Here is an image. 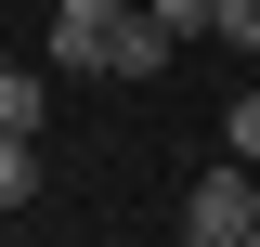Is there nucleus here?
I'll list each match as a JSON object with an SVG mask.
<instances>
[{"mask_svg": "<svg viewBox=\"0 0 260 247\" xmlns=\"http://www.w3.org/2000/svg\"><path fill=\"white\" fill-rule=\"evenodd\" d=\"M247 221H260V169H247V156H221V169H195V182H182V234L234 247Z\"/></svg>", "mask_w": 260, "mask_h": 247, "instance_id": "1", "label": "nucleus"}, {"mask_svg": "<svg viewBox=\"0 0 260 247\" xmlns=\"http://www.w3.org/2000/svg\"><path fill=\"white\" fill-rule=\"evenodd\" d=\"M156 65H169V26H156V13H143V0H130L117 26H104L91 52H78V78H156Z\"/></svg>", "mask_w": 260, "mask_h": 247, "instance_id": "2", "label": "nucleus"}, {"mask_svg": "<svg viewBox=\"0 0 260 247\" xmlns=\"http://www.w3.org/2000/svg\"><path fill=\"white\" fill-rule=\"evenodd\" d=\"M117 13H130V0H52V65H65V78H78V52H91Z\"/></svg>", "mask_w": 260, "mask_h": 247, "instance_id": "3", "label": "nucleus"}, {"mask_svg": "<svg viewBox=\"0 0 260 247\" xmlns=\"http://www.w3.org/2000/svg\"><path fill=\"white\" fill-rule=\"evenodd\" d=\"M39 117H52V78H39V65H13V52H0V130H39Z\"/></svg>", "mask_w": 260, "mask_h": 247, "instance_id": "4", "label": "nucleus"}, {"mask_svg": "<svg viewBox=\"0 0 260 247\" xmlns=\"http://www.w3.org/2000/svg\"><path fill=\"white\" fill-rule=\"evenodd\" d=\"M0 208H39V130H0Z\"/></svg>", "mask_w": 260, "mask_h": 247, "instance_id": "5", "label": "nucleus"}, {"mask_svg": "<svg viewBox=\"0 0 260 247\" xmlns=\"http://www.w3.org/2000/svg\"><path fill=\"white\" fill-rule=\"evenodd\" d=\"M208 39L221 52H260V0H208Z\"/></svg>", "mask_w": 260, "mask_h": 247, "instance_id": "6", "label": "nucleus"}, {"mask_svg": "<svg viewBox=\"0 0 260 247\" xmlns=\"http://www.w3.org/2000/svg\"><path fill=\"white\" fill-rule=\"evenodd\" d=\"M221 156H247V169H260V91H234V104H221Z\"/></svg>", "mask_w": 260, "mask_h": 247, "instance_id": "7", "label": "nucleus"}, {"mask_svg": "<svg viewBox=\"0 0 260 247\" xmlns=\"http://www.w3.org/2000/svg\"><path fill=\"white\" fill-rule=\"evenodd\" d=\"M143 13H156L169 39H208V0H143Z\"/></svg>", "mask_w": 260, "mask_h": 247, "instance_id": "8", "label": "nucleus"}, {"mask_svg": "<svg viewBox=\"0 0 260 247\" xmlns=\"http://www.w3.org/2000/svg\"><path fill=\"white\" fill-rule=\"evenodd\" d=\"M234 247H260V221H247V234H234Z\"/></svg>", "mask_w": 260, "mask_h": 247, "instance_id": "9", "label": "nucleus"}, {"mask_svg": "<svg viewBox=\"0 0 260 247\" xmlns=\"http://www.w3.org/2000/svg\"><path fill=\"white\" fill-rule=\"evenodd\" d=\"M182 247H208V234H182Z\"/></svg>", "mask_w": 260, "mask_h": 247, "instance_id": "10", "label": "nucleus"}]
</instances>
